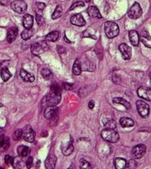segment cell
<instances>
[{
    "instance_id": "cell-12",
    "label": "cell",
    "mask_w": 151,
    "mask_h": 169,
    "mask_svg": "<svg viewBox=\"0 0 151 169\" xmlns=\"http://www.w3.org/2000/svg\"><path fill=\"white\" fill-rule=\"evenodd\" d=\"M70 22L73 25L76 26H83L86 25V20L83 18L81 14H77L73 15L70 18Z\"/></svg>"
},
{
    "instance_id": "cell-25",
    "label": "cell",
    "mask_w": 151,
    "mask_h": 169,
    "mask_svg": "<svg viewBox=\"0 0 151 169\" xmlns=\"http://www.w3.org/2000/svg\"><path fill=\"white\" fill-rule=\"evenodd\" d=\"M104 125L106 129H114L116 127V122L113 119H110V118H105L103 120Z\"/></svg>"
},
{
    "instance_id": "cell-43",
    "label": "cell",
    "mask_w": 151,
    "mask_h": 169,
    "mask_svg": "<svg viewBox=\"0 0 151 169\" xmlns=\"http://www.w3.org/2000/svg\"><path fill=\"white\" fill-rule=\"evenodd\" d=\"M64 87L66 90H71L73 89V85L68 83H64Z\"/></svg>"
},
{
    "instance_id": "cell-13",
    "label": "cell",
    "mask_w": 151,
    "mask_h": 169,
    "mask_svg": "<svg viewBox=\"0 0 151 169\" xmlns=\"http://www.w3.org/2000/svg\"><path fill=\"white\" fill-rule=\"evenodd\" d=\"M140 39H141V42H142L146 47H148V48H151V36L147 30L144 29L141 32Z\"/></svg>"
},
{
    "instance_id": "cell-8",
    "label": "cell",
    "mask_w": 151,
    "mask_h": 169,
    "mask_svg": "<svg viewBox=\"0 0 151 169\" xmlns=\"http://www.w3.org/2000/svg\"><path fill=\"white\" fill-rule=\"evenodd\" d=\"M146 150H147V147L144 144H138L134 146L132 148L131 150V154L134 159H141L145 154Z\"/></svg>"
},
{
    "instance_id": "cell-6",
    "label": "cell",
    "mask_w": 151,
    "mask_h": 169,
    "mask_svg": "<svg viewBox=\"0 0 151 169\" xmlns=\"http://www.w3.org/2000/svg\"><path fill=\"white\" fill-rule=\"evenodd\" d=\"M11 8L14 12L18 14H24L27 11V5L24 0H15L11 4Z\"/></svg>"
},
{
    "instance_id": "cell-35",
    "label": "cell",
    "mask_w": 151,
    "mask_h": 169,
    "mask_svg": "<svg viewBox=\"0 0 151 169\" xmlns=\"http://www.w3.org/2000/svg\"><path fill=\"white\" fill-rule=\"evenodd\" d=\"M23 137V129H17L13 134V138L15 141H19Z\"/></svg>"
},
{
    "instance_id": "cell-19",
    "label": "cell",
    "mask_w": 151,
    "mask_h": 169,
    "mask_svg": "<svg viewBox=\"0 0 151 169\" xmlns=\"http://www.w3.org/2000/svg\"><path fill=\"white\" fill-rule=\"evenodd\" d=\"M87 12L89 15L90 17H93V18H102V16L98 11V9L95 7L94 5H90L88 8Z\"/></svg>"
},
{
    "instance_id": "cell-50",
    "label": "cell",
    "mask_w": 151,
    "mask_h": 169,
    "mask_svg": "<svg viewBox=\"0 0 151 169\" xmlns=\"http://www.w3.org/2000/svg\"><path fill=\"white\" fill-rule=\"evenodd\" d=\"M1 107H2V105L1 103H0V108H1Z\"/></svg>"
},
{
    "instance_id": "cell-14",
    "label": "cell",
    "mask_w": 151,
    "mask_h": 169,
    "mask_svg": "<svg viewBox=\"0 0 151 169\" xmlns=\"http://www.w3.org/2000/svg\"><path fill=\"white\" fill-rule=\"evenodd\" d=\"M57 108L56 106H49L45 110L44 116L47 119H51L56 116L57 114Z\"/></svg>"
},
{
    "instance_id": "cell-44",
    "label": "cell",
    "mask_w": 151,
    "mask_h": 169,
    "mask_svg": "<svg viewBox=\"0 0 151 169\" xmlns=\"http://www.w3.org/2000/svg\"><path fill=\"white\" fill-rule=\"evenodd\" d=\"M113 81L114 83H116V84H120L121 83V79H120V77L117 75H114L113 76Z\"/></svg>"
},
{
    "instance_id": "cell-29",
    "label": "cell",
    "mask_w": 151,
    "mask_h": 169,
    "mask_svg": "<svg viewBox=\"0 0 151 169\" xmlns=\"http://www.w3.org/2000/svg\"><path fill=\"white\" fill-rule=\"evenodd\" d=\"M113 102L115 103V104H120V105H123V106H124L127 110H128L131 108V105H130V103L123 98L116 97V98H113Z\"/></svg>"
},
{
    "instance_id": "cell-27",
    "label": "cell",
    "mask_w": 151,
    "mask_h": 169,
    "mask_svg": "<svg viewBox=\"0 0 151 169\" xmlns=\"http://www.w3.org/2000/svg\"><path fill=\"white\" fill-rule=\"evenodd\" d=\"M59 38V33L57 31H52L47 35L45 38V40L47 41H51L54 42L57 41Z\"/></svg>"
},
{
    "instance_id": "cell-9",
    "label": "cell",
    "mask_w": 151,
    "mask_h": 169,
    "mask_svg": "<svg viewBox=\"0 0 151 169\" xmlns=\"http://www.w3.org/2000/svg\"><path fill=\"white\" fill-rule=\"evenodd\" d=\"M35 136H36V133L30 126H27L23 129V138L27 142H33L35 140Z\"/></svg>"
},
{
    "instance_id": "cell-51",
    "label": "cell",
    "mask_w": 151,
    "mask_h": 169,
    "mask_svg": "<svg viewBox=\"0 0 151 169\" xmlns=\"http://www.w3.org/2000/svg\"><path fill=\"white\" fill-rule=\"evenodd\" d=\"M150 78H151V72H150Z\"/></svg>"
},
{
    "instance_id": "cell-48",
    "label": "cell",
    "mask_w": 151,
    "mask_h": 169,
    "mask_svg": "<svg viewBox=\"0 0 151 169\" xmlns=\"http://www.w3.org/2000/svg\"><path fill=\"white\" fill-rule=\"evenodd\" d=\"M4 133H5V131L2 129H1L0 128V135H4Z\"/></svg>"
},
{
    "instance_id": "cell-39",
    "label": "cell",
    "mask_w": 151,
    "mask_h": 169,
    "mask_svg": "<svg viewBox=\"0 0 151 169\" xmlns=\"http://www.w3.org/2000/svg\"><path fill=\"white\" fill-rule=\"evenodd\" d=\"M83 6H84V2H81V1L76 2L73 3V4L72 5L71 7H70V11L74 10V9H76V8L83 7Z\"/></svg>"
},
{
    "instance_id": "cell-33",
    "label": "cell",
    "mask_w": 151,
    "mask_h": 169,
    "mask_svg": "<svg viewBox=\"0 0 151 169\" xmlns=\"http://www.w3.org/2000/svg\"><path fill=\"white\" fill-rule=\"evenodd\" d=\"M33 34V30L31 29H25V30L21 33V38L24 40H27L32 37Z\"/></svg>"
},
{
    "instance_id": "cell-31",
    "label": "cell",
    "mask_w": 151,
    "mask_h": 169,
    "mask_svg": "<svg viewBox=\"0 0 151 169\" xmlns=\"http://www.w3.org/2000/svg\"><path fill=\"white\" fill-rule=\"evenodd\" d=\"M62 13H63V9H62L61 6L57 5V7H56L54 12H53L52 15H51V18H52L53 20H56V19H58L59 17H61Z\"/></svg>"
},
{
    "instance_id": "cell-16",
    "label": "cell",
    "mask_w": 151,
    "mask_h": 169,
    "mask_svg": "<svg viewBox=\"0 0 151 169\" xmlns=\"http://www.w3.org/2000/svg\"><path fill=\"white\" fill-rule=\"evenodd\" d=\"M128 36H129V40L131 44L133 46H138L139 41H140V36L136 30H130L128 33Z\"/></svg>"
},
{
    "instance_id": "cell-23",
    "label": "cell",
    "mask_w": 151,
    "mask_h": 169,
    "mask_svg": "<svg viewBox=\"0 0 151 169\" xmlns=\"http://www.w3.org/2000/svg\"><path fill=\"white\" fill-rule=\"evenodd\" d=\"M120 125L123 128H128V127H132L134 125V122L131 118L123 117L120 119Z\"/></svg>"
},
{
    "instance_id": "cell-2",
    "label": "cell",
    "mask_w": 151,
    "mask_h": 169,
    "mask_svg": "<svg viewBox=\"0 0 151 169\" xmlns=\"http://www.w3.org/2000/svg\"><path fill=\"white\" fill-rule=\"evenodd\" d=\"M104 29L106 36L109 39H113V38L116 37L119 35V33H120V29H119L118 25L111 21L106 22L104 23Z\"/></svg>"
},
{
    "instance_id": "cell-17",
    "label": "cell",
    "mask_w": 151,
    "mask_h": 169,
    "mask_svg": "<svg viewBox=\"0 0 151 169\" xmlns=\"http://www.w3.org/2000/svg\"><path fill=\"white\" fill-rule=\"evenodd\" d=\"M57 158L54 155H49L45 161V166L48 169H53L55 168Z\"/></svg>"
},
{
    "instance_id": "cell-37",
    "label": "cell",
    "mask_w": 151,
    "mask_h": 169,
    "mask_svg": "<svg viewBox=\"0 0 151 169\" xmlns=\"http://www.w3.org/2000/svg\"><path fill=\"white\" fill-rule=\"evenodd\" d=\"M79 164H80V168L85 169V168H91V166L90 165L89 162H88L87 161L85 160V159H81L79 161Z\"/></svg>"
},
{
    "instance_id": "cell-18",
    "label": "cell",
    "mask_w": 151,
    "mask_h": 169,
    "mask_svg": "<svg viewBox=\"0 0 151 169\" xmlns=\"http://www.w3.org/2000/svg\"><path fill=\"white\" fill-rule=\"evenodd\" d=\"M61 150L62 153H63L64 155L65 156H69L73 152L74 150V147L73 145V139H70V142H68L67 144L62 145L61 146Z\"/></svg>"
},
{
    "instance_id": "cell-40",
    "label": "cell",
    "mask_w": 151,
    "mask_h": 169,
    "mask_svg": "<svg viewBox=\"0 0 151 169\" xmlns=\"http://www.w3.org/2000/svg\"><path fill=\"white\" fill-rule=\"evenodd\" d=\"M136 167H137V163H136V162L134 160V159H131V160H129V162H127L126 168H135Z\"/></svg>"
},
{
    "instance_id": "cell-20",
    "label": "cell",
    "mask_w": 151,
    "mask_h": 169,
    "mask_svg": "<svg viewBox=\"0 0 151 169\" xmlns=\"http://www.w3.org/2000/svg\"><path fill=\"white\" fill-rule=\"evenodd\" d=\"M17 34H18V31H17V29L15 27H13V28L9 29V31H8V35H7V41L9 43H12L16 39H17Z\"/></svg>"
},
{
    "instance_id": "cell-36",
    "label": "cell",
    "mask_w": 151,
    "mask_h": 169,
    "mask_svg": "<svg viewBox=\"0 0 151 169\" xmlns=\"http://www.w3.org/2000/svg\"><path fill=\"white\" fill-rule=\"evenodd\" d=\"M46 8V4L43 2H36V14H41L42 11Z\"/></svg>"
},
{
    "instance_id": "cell-3",
    "label": "cell",
    "mask_w": 151,
    "mask_h": 169,
    "mask_svg": "<svg viewBox=\"0 0 151 169\" xmlns=\"http://www.w3.org/2000/svg\"><path fill=\"white\" fill-rule=\"evenodd\" d=\"M101 137L106 141L110 143H116L119 141V134L114 129H106L101 132Z\"/></svg>"
},
{
    "instance_id": "cell-32",
    "label": "cell",
    "mask_w": 151,
    "mask_h": 169,
    "mask_svg": "<svg viewBox=\"0 0 151 169\" xmlns=\"http://www.w3.org/2000/svg\"><path fill=\"white\" fill-rule=\"evenodd\" d=\"M82 68H83L84 71H94V69H95V66L93 63H91V62H85L83 63V66H82Z\"/></svg>"
},
{
    "instance_id": "cell-41",
    "label": "cell",
    "mask_w": 151,
    "mask_h": 169,
    "mask_svg": "<svg viewBox=\"0 0 151 169\" xmlns=\"http://www.w3.org/2000/svg\"><path fill=\"white\" fill-rule=\"evenodd\" d=\"M33 157H32V156H29L27 162H26V166H27V168H31L32 165H33Z\"/></svg>"
},
{
    "instance_id": "cell-21",
    "label": "cell",
    "mask_w": 151,
    "mask_h": 169,
    "mask_svg": "<svg viewBox=\"0 0 151 169\" xmlns=\"http://www.w3.org/2000/svg\"><path fill=\"white\" fill-rule=\"evenodd\" d=\"M23 25L25 29H32L33 25V17L30 14H27L24 16Z\"/></svg>"
},
{
    "instance_id": "cell-49",
    "label": "cell",
    "mask_w": 151,
    "mask_h": 169,
    "mask_svg": "<svg viewBox=\"0 0 151 169\" xmlns=\"http://www.w3.org/2000/svg\"><path fill=\"white\" fill-rule=\"evenodd\" d=\"M150 89H151V78H150Z\"/></svg>"
},
{
    "instance_id": "cell-22",
    "label": "cell",
    "mask_w": 151,
    "mask_h": 169,
    "mask_svg": "<svg viewBox=\"0 0 151 169\" xmlns=\"http://www.w3.org/2000/svg\"><path fill=\"white\" fill-rule=\"evenodd\" d=\"M20 78L24 80V81H26V82L32 83V82H33L35 80L34 76H33V74H30V73H29L28 71H25V70H24V69L20 70Z\"/></svg>"
},
{
    "instance_id": "cell-47",
    "label": "cell",
    "mask_w": 151,
    "mask_h": 169,
    "mask_svg": "<svg viewBox=\"0 0 151 169\" xmlns=\"http://www.w3.org/2000/svg\"><path fill=\"white\" fill-rule=\"evenodd\" d=\"M47 135H48L47 131H45V132H42V136L46 137V136H47Z\"/></svg>"
},
{
    "instance_id": "cell-4",
    "label": "cell",
    "mask_w": 151,
    "mask_h": 169,
    "mask_svg": "<svg viewBox=\"0 0 151 169\" xmlns=\"http://www.w3.org/2000/svg\"><path fill=\"white\" fill-rule=\"evenodd\" d=\"M49 50V45L45 41L34 43L31 46V53L35 56L41 55L43 53L46 52Z\"/></svg>"
},
{
    "instance_id": "cell-11",
    "label": "cell",
    "mask_w": 151,
    "mask_h": 169,
    "mask_svg": "<svg viewBox=\"0 0 151 169\" xmlns=\"http://www.w3.org/2000/svg\"><path fill=\"white\" fill-rule=\"evenodd\" d=\"M120 52H121L123 58L125 60H128L131 57V48L126 44H121L119 47Z\"/></svg>"
},
{
    "instance_id": "cell-15",
    "label": "cell",
    "mask_w": 151,
    "mask_h": 169,
    "mask_svg": "<svg viewBox=\"0 0 151 169\" xmlns=\"http://www.w3.org/2000/svg\"><path fill=\"white\" fill-rule=\"evenodd\" d=\"M10 146V139L9 137H6L4 135H0V151L4 152L7 150Z\"/></svg>"
},
{
    "instance_id": "cell-28",
    "label": "cell",
    "mask_w": 151,
    "mask_h": 169,
    "mask_svg": "<svg viewBox=\"0 0 151 169\" xmlns=\"http://www.w3.org/2000/svg\"><path fill=\"white\" fill-rule=\"evenodd\" d=\"M73 73L75 75H79L82 73V65L81 62L79 59H77L75 61L73 66Z\"/></svg>"
},
{
    "instance_id": "cell-10",
    "label": "cell",
    "mask_w": 151,
    "mask_h": 169,
    "mask_svg": "<svg viewBox=\"0 0 151 169\" xmlns=\"http://www.w3.org/2000/svg\"><path fill=\"white\" fill-rule=\"evenodd\" d=\"M137 92L140 98L151 102V89L145 87H141L138 88Z\"/></svg>"
},
{
    "instance_id": "cell-52",
    "label": "cell",
    "mask_w": 151,
    "mask_h": 169,
    "mask_svg": "<svg viewBox=\"0 0 151 169\" xmlns=\"http://www.w3.org/2000/svg\"><path fill=\"white\" fill-rule=\"evenodd\" d=\"M87 2H90V0H87Z\"/></svg>"
},
{
    "instance_id": "cell-24",
    "label": "cell",
    "mask_w": 151,
    "mask_h": 169,
    "mask_svg": "<svg viewBox=\"0 0 151 169\" xmlns=\"http://www.w3.org/2000/svg\"><path fill=\"white\" fill-rule=\"evenodd\" d=\"M30 149L27 146H20L17 148V153L21 157H26L30 155Z\"/></svg>"
},
{
    "instance_id": "cell-34",
    "label": "cell",
    "mask_w": 151,
    "mask_h": 169,
    "mask_svg": "<svg viewBox=\"0 0 151 169\" xmlns=\"http://www.w3.org/2000/svg\"><path fill=\"white\" fill-rule=\"evenodd\" d=\"M41 74H42V78H45V79H46V80L51 79L53 76L52 72H51L50 70L48 69V68H44V69L42 70Z\"/></svg>"
},
{
    "instance_id": "cell-26",
    "label": "cell",
    "mask_w": 151,
    "mask_h": 169,
    "mask_svg": "<svg viewBox=\"0 0 151 169\" xmlns=\"http://www.w3.org/2000/svg\"><path fill=\"white\" fill-rule=\"evenodd\" d=\"M114 165H115L116 168L117 169H122L126 168L127 165V162L125 159H122V158H116L114 161Z\"/></svg>"
},
{
    "instance_id": "cell-42",
    "label": "cell",
    "mask_w": 151,
    "mask_h": 169,
    "mask_svg": "<svg viewBox=\"0 0 151 169\" xmlns=\"http://www.w3.org/2000/svg\"><path fill=\"white\" fill-rule=\"evenodd\" d=\"M36 21H37L38 24L39 25V26H40V25L42 24L44 20H43V17L42 16L41 14H36Z\"/></svg>"
},
{
    "instance_id": "cell-1",
    "label": "cell",
    "mask_w": 151,
    "mask_h": 169,
    "mask_svg": "<svg viewBox=\"0 0 151 169\" xmlns=\"http://www.w3.org/2000/svg\"><path fill=\"white\" fill-rule=\"evenodd\" d=\"M61 99V90L57 84H53L50 87V92L46 96V102L49 106H56Z\"/></svg>"
},
{
    "instance_id": "cell-46",
    "label": "cell",
    "mask_w": 151,
    "mask_h": 169,
    "mask_svg": "<svg viewBox=\"0 0 151 169\" xmlns=\"http://www.w3.org/2000/svg\"><path fill=\"white\" fill-rule=\"evenodd\" d=\"M8 2V0H0V5H6Z\"/></svg>"
},
{
    "instance_id": "cell-30",
    "label": "cell",
    "mask_w": 151,
    "mask_h": 169,
    "mask_svg": "<svg viewBox=\"0 0 151 169\" xmlns=\"http://www.w3.org/2000/svg\"><path fill=\"white\" fill-rule=\"evenodd\" d=\"M12 77V74L9 71V70L8 69L7 67L5 68H2L1 69V78L2 79L3 81H8L9 80V78Z\"/></svg>"
},
{
    "instance_id": "cell-45",
    "label": "cell",
    "mask_w": 151,
    "mask_h": 169,
    "mask_svg": "<svg viewBox=\"0 0 151 169\" xmlns=\"http://www.w3.org/2000/svg\"><path fill=\"white\" fill-rule=\"evenodd\" d=\"M94 107V102L93 101V100H91V101L89 102V103H88V108H90V109H93Z\"/></svg>"
},
{
    "instance_id": "cell-38",
    "label": "cell",
    "mask_w": 151,
    "mask_h": 169,
    "mask_svg": "<svg viewBox=\"0 0 151 169\" xmlns=\"http://www.w3.org/2000/svg\"><path fill=\"white\" fill-rule=\"evenodd\" d=\"M5 162H6V165H13V166H14V158L9 155H6L5 156Z\"/></svg>"
},
{
    "instance_id": "cell-7",
    "label": "cell",
    "mask_w": 151,
    "mask_h": 169,
    "mask_svg": "<svg viewBox=\"0 0 151 169\" xmlns=\"http://www.w3.org/2000/svg\"><path fill=\"white\" fill-rule=\"evenodd\" d=\"M142 9H141V6L138 2H134L129 9L128 12V16L129 18L132 19V20H135V19H138L141 15H142Z\"/></svg>"
},
{
    "instance_id": "cell-5",
    "label": "cell",
    "mask_w": 151,
    "mask_h": 169,
    "mask_svg": "<svg viewBox=\"0 0 151 169\" xmlns=\"http://www.w3.org/2000/svg\"><path fill=\"white\" fill-rule=\"evenodd\" d=\"M136 107H137V110L141 117L143 118H147L148 117L150 114V106L147 103L141 100H138L136 102Z\"/></svg>"
}]
</instances>
